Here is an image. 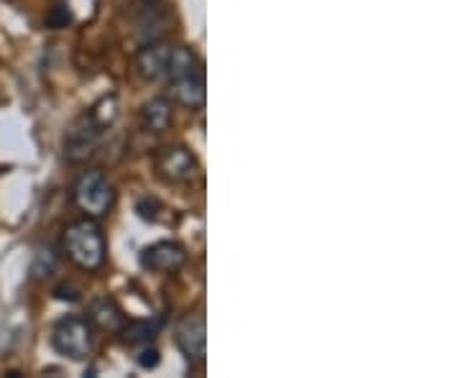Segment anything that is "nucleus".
Listing matches in <instances>:
<instances>
[{
	"mask_svg": "<svg viewBox=\"0 0 460 378\" xmlns=\"http://www.w3.org/2000/svg\"><path fill=\"white\" fill-rule=\"evenodd\" d=\"M72 199L87 217H105L115 205V187L100 169L83 171L72 184Z\"/></svg>",
	"mask_w": 460,
	"mask_h": 378,
	"instance_id": "7ed1b4c3",
	"label": "nucleus"
},
{
	"mask_svg": "<svg viewBox=\"0 0 460 378\" xmlns=\"http://www.w3.org/2000/svg\"><path fill=\"white\" fill-rule=\"evenodd\" d=\"M187 263V248L177 241H159L141 251V266L154 274H174Z\"/></svg>",
	"mask_w": 460,
	"mask_h": 378,
	"instance_id": "0eeeda50",
	"label": "nucleus"
},
{
	"mask_svg": "<svg viewBox=\"0 0 460 378\" xmlns=\"http://www.w3.org/2000/svg\"><path fill=\"white\" fill-rule=\"evenodd\" d=\"M54 268H57V253L51 251V248H41L36 256H33V277L36 279H47L54 274Z\"/></svg>",
	"mask_w": 460,
	"mask_h": 378,
	"instance_id": "4468645a",
	"label": "nucleus"
},
{
	"mask_svg": "<svg viewBox=\"0 0 460 378\" xmlns=\"http://www.w3.org/2000/svg\"><path fill=\"white\" fill-rule=\"evenodd\" d=\"M47 23H49L51 29H65L66 23H72V11H69V5H65V3L54 5L49 16H47Z\"/></svg>",
	"mask_w": 460,
	"mask_h": 378,
	"instance_id": "2eb2a0df",
	"label": "nucleus"
},
{
	"mask_svg": "<svg viewBox=\"0 0 460 378\" xmlns=\"http://www.w3.org/2000/svg\"><path fill=\"white\" fill-rule=\"evenodd\" d=\"M154 207H156V199H141V202H138V215H141L144 220H154V217H156V215L151 213Z\"/></svg>",
	"mask_w": 460,
	"mask_h": 378,
	"instance_id": "f3484780",
	"label": "nucleus"
},
{
	"mask_svg": "<svg viewBox=\"0 0 460 378\" xmlns=\"http://www.w3.org/2000/svg\"><path fill=\"white\" fill-rule=\"evenodd\" d=\"M166 98L174 105H181L187 110H202L208 100V84H205V69L181 75L174 80H166Z\"/></svg>",
	"mask_w": 460,
	"mask_h": 378,
	"instance_id": "423d86ee",
	"label": "nucleus"
},
{
	"mask_svg": "<svg viewBox=\"0 0 460 378\" xmlns=\"http://www.w3.org/2000/svg\"><path fill=\"white\" fill-rule=\"evenodd\" d=\"M87 320L93 322V328L102 330V332H120L123 325L128 322L123 307L115 302L113 296H98V299H93L90 307H87Z\"/></svg>",
	"mask_w": 460,
	"mask_h": 378,
	"instance_id": "9d476101",
	"label": "nucleus"
},
{
	"mask_svg": "<svg viewBox=\"0 0 460 378\" xmlns=\"http://www.w3.org/2000/svg\"><path fill=\"white\" fill-rule=\"evenodd\" d=\"M174 120V102L159 95V98H151L148 102L141 105V126L148 133H164Z\"/></svg>",
	"mask_w": 460,
	"mask_h": 378,
	"instance_id": "9b49d317",
	"label": "nucleus"
},
{
	"mask_svg": "<svg viewBox=\"0 0 460 378\" xmlns=\"http://www.w3.org/2000/svg\"><path fill=\"white\" fill-rule=\"evenodd\" d=\"M62 246H65L66 259L87 274L100 271L108 261L105 233L100 228L98 220L87 217V215L66 225L65 235H62Z\"/></svg>",
	"mask_w": 460,
	"mask_h": 378,
	"instance_id": "f257e3e1",
	"label": "nucleus"
},
{
	"mask_svg": "<svg viewBox=\"0 0 460 378\" xmlns=\"http://www.w3.org/2000/svg\"><path fill=\"white\" fill-rule=\"evenodd\" d=\"M177 346L190 363L205 361V347H208L205 314L195 312L181 320L180 330H177Z\"/></svg>",
	"mask_w": 460,
	"mask_h": 378,
	"instance_id": "6e6552de",
	"label": "nucleus"
},
{
	"mask_svg": "<svg viewBox=\"0 0 460 378\" xmlns=\"http://www.w3.org/2000/svg\"><path fill=\"white\" fill-rule=\"evenodd\" d=\"M141 3H148V5H151V3H156V0H141Z\"/></svg>",
	"mask_w": 460,
	"mask_h": 378,
	"instance_id": "6ab92c4d",
	"label": "nucleus"
},
{
	"mask_svg": "<svg viewBox=\"0 0 460 378\" xmlns=\"http://www.w3.org/2000/svg\"><path fill=\"white\" fill-rule=\"evenodd\" d=\"M102 133H105V128H102L90 113H84V116L77 118L65 133L66 159L77 164V162H84L87 156H93L95 148H98L100 138H102Z\"/></svg>",
	"mask_w": 460,
	"mask_h": 378,
	"instance_id": "39448f33",
	"label": "nucleus"
},
{
	"mask_svg": "<svg viewBox=\"0 0 460 378\" xmlns=\"http://www.w3.org/2000/svg\"><path fill=\"white\" fill-rule=\"evenodd\" d=\"M87 113L95 118L100 126L108 131V128L115 123V118H118V98H115V95H108V98L98 100Z\"/></svg>",
	"mask_w": 460,
	"mask_h": 378,
	"instance_id": "ddd939ff",
	"label": "nucleus"
},
{
	"mask_svg": "<svg viewBox=\"0 0 460 378\" xmlns=\"http://www.w3.org/2000/svg\"><path fill=\"white\" fill-rule=\"evenodd\" d=\"M136 363H138L141 368H148V371H151V368H156V365L162 363V356H159V350H156V347L148 346V343H146V347H144V350L138 353Z\"/></svg>",
	"mask_w": 460,
	"mask_h": 378,
	"instance_id": "dca6fc26",
	"label": "nucleus"
},
{
	"mask_svg": "<svg viewBox=\"0 0 460 378\" xmlns=\"http://www.w3.org/2000/svg\"><path fill=\"white\" fill-rule=\"evenodd\" d=\"M164 328V317H151V320H133L126 322L120 335L128 346H146Z\"/></svg>",
	"mask_w": 460,
	"mask_h": 378,
	"instance_id": "f8f14e48",
	"label": "nucleus"
},
{
	"mask_svg": "<svg viewBox=\"0 0 460 378\" xmlns=\"http://www.w3.org/2000/svg\"><path fill=\"white\" fill-rule=\"evenodd\" d=\"M57 296H59V299H77V294H75L69 286H59V289H57Z\"/></svg>",
	"mask_w": 460,
	"mask_h": 378,
	"instance_id": "a211bd4d",
	"label": "nucleus"
},
{
	"mask_svg": "<svg viewBox=\"0 0 460 378\" xmlns=\"http://www.w3.org/2000/svg\"><path fill=\"white\" fill-rule=\"evenodd\" d=\"M51 346L69 361H87L95 347V328L87 317L65 314L51 330Z\"/></svg>",
	"mask_w": 460,
	"mask_h": 378,
	"instance_id": "f03ea898",
	"label": "nucleus"
},
{
	"mask_svg": "<svg viewBox=\"0 0 460 378\" xmlns=\"http://www.w3.org/2000/svg\"><path fill=\"white\" fill-rule=\"evenodd\" d=\"M154 169L169 184H187L199 174V159L190 146H166L156 154Z\"/></svg>",
	"mask_w": 460,
	"mask_h": 378,
	"instance_id": "20e7f679",
	"label": "nucleus"
},
{
	"mask_svg": "<svg viewBox=\"0 0 460 378\" xmlns=\"http://www.w3.org/2000/svg\"><path fill=\"white\" fill-rule=\"evenodd\" d=\"M172 44H162V41H151L144 44V49L138 51L136 57V69L138 75L148 80V83H156V80H164L166 72H169V59H172Z\"/></svg>",
	"mask_w": 460,
	"mask_h": 378,
	"instance_id": "1a4fd4ad",
	"label": "nucleus"
}]
</instances>
